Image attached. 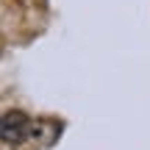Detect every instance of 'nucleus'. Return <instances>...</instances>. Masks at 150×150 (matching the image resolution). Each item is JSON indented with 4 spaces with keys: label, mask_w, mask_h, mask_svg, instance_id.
I'll list each match as a JSON object with an SVG mask.
<instances>
[{
    "label": "nucleus",
    "mask_w": 150,
    "mask_h": 150,
    "mask_svg": "<svg viewBox=\"0 0 150 150\" xmlns=\"http://www.w3.org/2000/svg\"><path fill=\"white\" fill-rule=\"evenodd\" d=\"M0 134L8 145H17V142L25 139L28 134V117L22 111H6L3 114V122H0Z\"/></svg>",
    "instance_id": "f257e3e1"
}]
</instances>
